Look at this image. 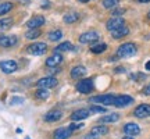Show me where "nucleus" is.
Instances as JSON below:
<instances>
[{
    "instance_id": "16",
    "label": "nucleus",
    "mask_w": 150,
    "mask_h": 139,
    "mask_svg": "<svg viewBox=\"0 0 150 139\" xmlns=\"http://www.w3.org/2000/svg\"><path fill=\"white\" fill-rule=\"evenodd\" d=\"M91 116V111L88 109H78L71 114V120L72 121H81V120H85Z\"/></svg>"
},
{
    "instance_id": "10",
    "label": "nucleus",
    "mask_w": 150,
    "mask_h": 139,
    "mask_svg": "<svg viewBox=\"0 0 150 139\" xmlns=\"http://www.w3.org/2000/svg\"><path fill=\"white\" fill-rule=\"evenodd\" d=\"M18 43V38L16 35L8 36H0V48H13Z\"/></svg>"
},
{
    "instance_id": "42",
    "label": "nucleus",
    "mask_w": 150,
    "mask_h": 139,
    "mask_svg": "<svg viewBox=\"0 0 150 139\" xmlns=\"http://www.w3.org/2000/svg\"><path fill=\"white\" fill-rule=\"evenodd\" d=\"M78 1H81V3H88L89 0H78Z\"/></svg>"
},
{
    "instance_id": "11",
    "label": "nucleus",
    "mask_w": 150,
    "mask_h": 139,
    "mask_svg": "<svg viewBox=\"0 0 150 139\" xmlns=\"http://www.w3.org/2000/svg\"><path fill=\"white\" fill-rule=\"evenodd\" d=\"M134 116L138 118L150 117V104H139L134 110Z\"/></svg>"
},
{
    "instance_id": "13",
    "label": "nucleus",
    "mask_w": 150,
    "mask_h": 139,
    "mask_svg": "<svg viewBox=\"0 0 150 139\" xmlns=\"http://www.w3.org/2000/svg\"><path fill=\"white\" fill-rule=\"evenodd\" d=\"M124 132L128 136H136L140 134V127L135 123H127L124 125Z\"/></svg>"
},
{
    "instance_id": "37",
    "label": "nucleus",
    "mask_w": 150,
    "mask_h": 139,
    "mask_svg": "<svg viewBox=\"0 0 150 139\" xmlns=\"http://www.w3.org/2000/svg\"><path fill=\"white\" fill-rule=\"evenodd\" d=\"M60 70H57V68H53V70H49V74L52 75V74H54V72H59Z\"/></svg>"
},
{
    "instance_id": "6",
    "label": "nucleus",
    "mask_w": 150,
    "mask_h": 139,
    "mask_svg": "<svg viewBox=\"0 0 150 139\" xmlns=\"http://www.w3.org/2000/svg\"><path fill=\"white\" fill-rule=\"evenodd\" d=\"M0 70L4 74H13L18 70V64L14 60H6V61H0Z\"/></svg>"
},
{
    "instance_id": "4",
    "label": "nucleus",
    "mask_w": 150,
    "mask_h": 139,
    "mask_svg": "<svg viewBox=\"0 0 150 139\" xmlns=\"http://www.w3.org/2000/svg\"><path fill=\"white\" fill-rule=\"evenodd\" d=\"M59 84V81L56 77L53 75H49V77H45V78H40L38 81V86L39 88H45V89H52Z\"/></svg>"
},
{
    "instance_id": "34",
    "label": "nucleus",
    "mask_w": 150,
    "mask_h": 139,
    "mask_svg": "<svg viewBox=\"0 0 150 139\" xmlns=\"http://www.w3.org/2000/svg\"><path fill=\"white\" fill-rule=\"evenodd\" d=\"M124 11H125L124 9H117V10L112 11V16H114V17H120V16H121V14L124 13Z\"/></svg>"
},
{
    "instance_id": "28",
    "label": "nucleus",
    "mask_w": 150,
    "mask_h": 139,
    "mask_svg": "<svg viewBox=\"0 0 150 139\" xmlns=\"http://www.w3.org/2000/svg\"><path fill=\"white\" fill-rule=\"evenodd\" d=\"M40 29L39 28H36V29H29L27 33H25V38L27 39H36V38L40 36Z\"/></svg>"
},
{
    "instance_id": "12",
    "label": "nucleus",
    "mask_w": 150,
    "mask_h": 139,
    "mask_svg": "<svg viewBox=\"0 0 150 139\" xmlns=\"http://www.w3.org/2000/svg\"><path fill=\"white\" fill-rule=\"evenodd\" d=\"M125 25V21H124V18H121V17H112L111 20H108L107 21V29L108 31H115V29H118V28H121Z\"/></svg>"
},
{
    "instance_id": "15",
    "label": "nucleus",
    "mask_w": 150,
    "mask_h": 139,
    "mask_svg": "<svg viewBox=\"0 0 150 139\" xmlns=\"http://www.w3.org/2000/svg\"><path fill=\"white\" fill-rule=\"evenodd\" d=\"M45 24V17L43 16H35L32 17L31 20H28L27 27L29 29H36V28H40Z\"/></svg>"
},
{
    "instance_id": "24",
    "label": "nucleus",
    "mask_w": 150,
    "mask_h": 139,
    "mask_svg": "<svg viewBox=\"0 0 150 139\" xmlns=\"http://www.w3.org/2000/svg\"><path fill=\"white\" fill-rule=\"evenodd\" d=\"M106 49H107V45H106V43H96V45H93L91 48V52L92 53L100 54V53H103Z\"/></svg>"
},
{
    "instance_id": "19",
    "label": "nucleus",
    "mask_w": 150,
    "mask_h": 139,
    "mask_svg": "<svg viewBox=\"0 0 150 139\" xmlns=\"http://www.w3.org/2000/svg\"><path fill=\"white\" fill-rule=\"evenodd\" d=\"M108 127H106V125H96V127H93V128L91 129V134L95 135L96 138H99V136H103V135L108 134Z\"/></svg>"
},
{
    "instance_id": "7",
    "label": "nucleus",
    "mask_w": 150,
    "mask_h": 139,
    "mask_svg": "<svg viewBox=\"0 0 150 139\" xmlns=\"http://www.w3.org/2000/svg\"><path fill=\"white\" fill-rule=\"evenodd\" d=\"M132 103H134V97L128 96V95H120V96H115L114 106L118 107V109H124V107L129 106Z\"/></svg>"
},
{
    "instance_id": "5",
    "label": "nucleus",
    "mask_w": 150,
    "mask_h": 139,
    "mask_svg": "<svg viewBox=\"0 0 150 139\" xmlns=\"http://www.w3.org/2000/svg\"><path fill=\"white\" fill-rule=\"evenodd\" d=\"M114 100H115L114 95H100V96L91 97V102L100 103L103 106H114Z\"/></svg>"
},
{
    "instance_id": "3",
    "label": "nucleus",
    "mask_w": 150,
    "mask_h": 139,
    "mask_svg": "<svg viewBox=\"0 0 150 139\" xmlns=\"http://www.w3.org/2000/svg\"><path fill=\"white\" fill-rule=\"evenodd\" d=\"M76 91L79 93H83V95H88L93 91V81L91 78H82V79L76 84Z\"/></svg>"
},
{
    "instance_id": "20",
    "label": "nucleus",
    "mask_w": 150,
    "mask_h": 139,
    "mask_svg": "<svg viewBox=\"0 0 150 139\" xmlns=\"http://www.w3.org/2000/svg\"><path fill=\"white\" fill-rule=\"evenodd\" d=\"M120 120V114H115V113H111V114H106L103 117L99 118V123L103 124H110V123H117Z\"/></svg>"
},
{
    "instance_id": "41",
    "label": "nucleus",
    "mask_w": 150,
    "mask_h": 139,
    "mask_svg": "<svg viewBox=\"0 0 150 139\" xmlns=\"http://www.w3.org/2000/svg\"><path fill=\"white\" fill-rule=\"evenodd\" d=\"M139 1H140V3H149L150 0H139Z\"/></svg>"
},
{
    "instance_id": "14",
    "label": "nucleus",
    "mask_w": 150,
    "mask_h": 139,
    "mask_svg": "<svg viewBox=\"0 0 150 139\" xmlns=\"http://www.w3.org/2000/svg\"><path fill=\"white\" fill-rule=\"evenodd\" d=\"M72 132L68 127L67 128H57L53 132V139H68L72 136Z\"/></svg>"
},
{
    "instance_id": "36",
    "label": "nucleus",
    "mask_w": 150,
    "mask_h": 139,
    "mask_svg": "<svg viewBox=\"0 0 150 139\" xmlns=\"http://www.w3.org/2000/svg\"><path fill=\"white\" fill-rule=\"evenodd\" d=\"M83 139H97L95 135H92V134H88V135H85V138Z\"/></svg>"
},
{
    "instance_id": "35",
    "label": "nucleus",
    "mask_w": 150,
    "mask_h": 139,
    "mask_svg": "<svg viewBox=\"0 0 150 139\" xmlns=\"http://www.w3.org/2000/svg\"><path fill=\"white\" fill-rule=\"evenodd\" d=\"M143 95H146V96H150V84H147V85L143 88Z\"/></svg>"
},
{
    "instance_id": "31",
    "label": "nucleus",
    "mask_w": 150,
    "mask_h": 139,
    "mask_svg": "<svg viewBox=\"0 0 150 139\" xmlns=\"http://www.w3.org/2000/svg\"><path fill=\"white\" fill-rule=\"evenodd\" d=\"M89 111L91 113H106L107 109H106V107H100V106H92L91 109H89Z\"/></svg>"
},
{
    "instance_id": "26",
    "label": "nucleus",
    "mask_w": 150,
    "mask_h": 139,
    "mask_svg": "<svg viewBox=\"0 0 150 139\" xmlns=\"http://www.w3.org/2000/svg\"><path fill=\"white\" fill-rule=\"evenodd\" d=\"M49 89H45V88H39L36 91V93H35V96L38 97V99H40V100H46L49 97Z\"/></svg>"
},
{
    "instance_id": "43",
    "label": "nucleus",
    "mask_w": 150,
    "mask_h": 139,
    "mask_svg": "<svg viewBox=\"0 0 150 139\" xmlns=\"http://www.w3.org/2000/svg\"><path fill=\"white\" fill-rule=\"evenodd\" d=\"M147 17H149V20H150V11H149V14H147Z\"/></svg>"
},
{
    "instance_id": "44",
    "label": "nucleus",
    "mask_w": 150,
    "mask_h": 139,
    "mask_svg": "<svg viewBox=\"0 0 150 139\" xmlns=\"http://www.w3.org/2000/svg\"><path fill=\"white\" fill-rule=\"evenodd\" d=\"M25 139H31V138H29V136H25Z\"/></svg>"
},
{
    "instance_id": "9",
    "label": "nucleus",
    "mask_w": 150,
    "mask_h": 139,
    "mask_svg": "<svg viewBox=\"0 0 150 139\" xmlns=\"http://www.w3.org/2000/svg\"><path fill=\"white\" fill-rule=\"evenodd\" d=\"M61 117H63V111L59 110V109H53V110H50V111H47L45 114L43 120H45L46 123H56V121H59Z\"/></svg>"
},
{
    "instance_id": "38",
    "label": "nucleus",
    "mask_w": 150,
    "mask_h": 139,
    "mask_svg": "<svg viewBox=\"0 0 150 139\" xmlns=\"http://www.w3.org/2000/svg\"><path fill=\"white\" fill-rule=\"evenodd\" d=\"M146 70H147V71H150V60L146 63Z\"/></svg>"
},
{
    "instance_id": "30",
    "label": "nucleus",
    "mask_w": 150,
    "mask_h": 139,
    "mask_svg": "<svg viewBox=\"0 0 150 139\" xmlns=\"http://www.w3.org/2000/svg\"><path fill=\"white\" fill-rule=\"evenodd\" d=\"M118 0H103V6L106 9H112L114 6H117Z\"/></svg>"
},
{
    "instance_id": "8",
    "label": "nucleus",
    "mask_w": 150,
    "mask_h": 139,
    "mask_svg": "<svg viewBox=\"0 0 150 139\" xmlns=\"http://www.w3.org/2000/svg\"><path fill=\"white\" fill-rule=\"evenodd\" d=\"M99 39V33L95 32V31H89V32L82 33L79 36V42L83 43V45H91V43L97 42Z\"/></svg>"
},
{
    "instance_id": "33",
    "label": "nucleus",
    "mask_w": 150,
    "mask_h": 139,
    "mask_svg": "<svg viewBox=\"0 0 150 139\" xmlns=\"http://www.w3.org/2000/svg\"><path fill=\"white\" fill-rule=\"evenodd\" d=\"M22 102H24L22 97H13L11 99V104H21Z\"/></svg>"
},
{
    "instance_id": "1",
    "label": "nucleus",
    "mask_w": 150,
    "mask_h": 139,
    "mask_svg": "<svg viewBox=\"0 0 150 139\" xmlns=\"http://www.w3.org/2000/svg\"><path fill=\"white\" fill-rule=\"evenodd\" d=\"M136 53V45L135 43H122L117 50V57L120 59H125V57H131Z\"/></svg>"
},
{
    "instance_id": "32",
    "label": "nucleus",
    "mask_w": 150,
    "mask_h": 139,
    "mask_svg": "<svg viewBox=\"0 0 150 139\" xmlns=\"http://www.w3.org/2000/svg\"><path fill=\"white\" fill-rule=\"evenodd\" d=\"M82 127H83V124H82V123H72L68 128H70L71 131H76V129H81Z\"/></svg>"
},
{
    "instance_id": "40",
    "label": "nucleus",
    "mask_w": 150,
    "mask_h": 139,
    "mask_svg": "<svg viewBox=\"0 0 150 139\" xmlns=\"http://www.w3.org/2000/svg\"><path fill=\"white\" fill-rule=\"evenodd\" d=\"M122 139H135V138H134V136H128V135H127V136H124Z\"/></svg>"
},
{
    "instance_id": "39",
    "label": "nucleus",
    "mask_w": 150,
    "mask_h": 139,
    "mask_svg": "<svg viewBox=\"0 0 150 139\" xmlns=\"http://www.w3.org/2000/svg\"><path fill=\"white\" fill-rule=\"evenodd\" d=\"M115 72H124V68H122V67H120V68L115 70Z\"/></svg>"
},
{
    "instance_id": "21",
    "label": "nucleus",
    "mask_w": 150,
    "mask_h": 139,
    "mask_svg": "<svg viewBox=\"0 0 150 139\" xmlns=\"http://www.w3.org/2000/svg\"><path fill=\"white\" fill-rule=\"evenodd\" d=\"M129 33V29L125 25L121 28H118V29H115V31H111V36L114 38V39H121V38L127 36Z\"/></svg>"
},
{
    "instance_id": "23",
    "label": "nucleus",
    "mask_w": 150,
    "mask_h": 139,
    "mask_svg": "<svg viewBox=\"0 0 150 139\" xmlns=\"http://www.w3.org/2000/svg\"><path fill=\"white\" fill-rule=\"evenodd\" d=\"M11 25H13V18H1L0 20V31H7L10 29Z\"/></svg>"
},
{
    "instance_id": "29",
    "label": "nucleus",
    "mask_w": 150,
    "mask_h": 139,
    "mask_svg": "<svg viewBox=\"0 0 150 139\" xmlns=\"http://www.w3.org/2000/svg\"><path fill=\"white\" fill-rule=\"evenodd\" d=\"M78 18H79V16H78L76 13H70V14H65L64 16V22H67V24H72V22L78 21Z\"/></svg>"
},
{
    "instance_id": "18",
    "label": "nucleus",
    "mask_w": 150,
    "mask_h": 139,
    "mask_svg": "<svg viewBox=\"0 0 150 139\" xmlns=\"http://www.w3.org/2000/svg\"><path fill=\"white\" fill-rule=\"evenodd\" d=\"M86 74V68L83 65H76L71 70V78L72 79H82Z\"/></svg>"
},
{
    "instance_id": "27",
    "label": "nucleus",
    "mask_w": 150,
    "mask_h": 139,
    "mask_svg": "<svg viewBox=\"0 0 150 139\" xmlns=\"http://www.w3.org/2000/svg\"><path fill=\"white\" fill-rule=\"evenodd\" d=\"M13 9V3L10 1H4V3H0V16L3 14H7L8 11Z\"/></svg>"
},
{
    "instance_id": "22",
    "label": "nucleus",
    "mask_w": 150,
    "mask_h": 139,
    "mask_svg": "<svg viewBox=\"0 0 150 139\" xmlns=\"http://www.w3.org/2000/svg\"><path fill=\"white\" fill-rule=\"evenodd\" d=\"M70 50H74V46H72L70 42L60 43L59 46L54 49V52H56V53H61V52H70Z\"/></svg>"
},
{
    "instance_id": "2",
    "label": "nucleus",
    "mask_w": 150,
    "mask_h": 139,
    "mask_svg": "<svg viewBox=\"0 0 150 139\" xmlns=\"http://www.w3.org/2000/svg\"><path fill=\"white\" fill-rule=\"evenodd\" d=\"M27 52L32 56H42L47 52V45L43 42H36V43H32L29 45L27 48Z\"/></svg>"
},
{
    "instance_id": "17",
    "label": "nucleus",
    "mask_w": 150,
    "mask_h": 139,
    "mask_svg": "<svg viewBox=\"0 0 150 139\" xmlns=\"http://www.w3.org/2000/svg\"><path fill=\"white\" fill-rule=\"evenodd\" d=\"M61 61H63V54L54 53L46 60V65H47L49 68H54V67H57L59 64H61Z\"/></svg>"
},
{
    "instance_id": "25",
    "label": "nucleus",
    "mask_w": 150,
    "mask_h": 139,
    "mask_svg": "<svg viewBox=\"0 0 150 139\" xmlns=\"http://www.w3.org/2000/svg\"><path fill=\"white\" fill-rule=\"evenodd\" d=\"M61 38H63V32H61L60 29H56V31L49 32V40H52V42H57Z\"/></svg>"
}]
</instances>
